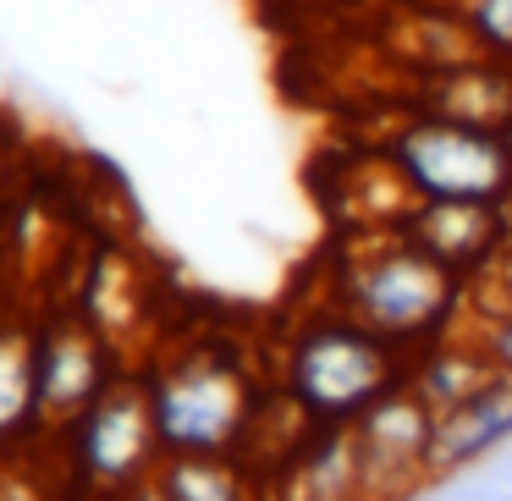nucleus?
Masks as SVG:
<instances>
[{
	"instance_id": "3",
	"label": "nucleus",
	"mask_w": 512,
	"mask_h": 501,
	"mask_svg": "<svg viewBox=\"0 0 512 501\" xmlns=\"http://www.w3.org/2000/svg\"><path fill=\"white\" fill-rule=\"evenodd\" d=\"M408 353L342 314L336 303L298 314L276 353V397L298 408L303 424H353L369 402L402 386Z\"/></svg>"
},
{
	"instance_id": "9",
	"label": "nucleus",
	"mask_w": 512,
	"mask_h": 501,
	"mask_svg": "<svg viewBox=\"0 0 512 501\" xmlns=\"http://www.w3.org/2000/svg\"><path fill=\"white\" fill-rule=\"evenodd\" d=\"M512 446V380L507 375H490L474 397H463L457 408H446L435 419V490L463 479L468 468H479L485 457L507 452Z\"/></svg>"
},
{
	"instance_id": "18",
	"label": "nucleus",
	"mask_w": 512,
	"mask_h": 501,
	"mask_svg": "<svg viewBox=\"0 0 512 501\" xmlns=\"http://www.w3.org/2000/svg\"><path fill=\"white\" fill-rule=\"evenodd\" d=\"M116 501H166V490L149 479V485H138V490H127V496H116Z\"/></svg>"
},
{
	"instance_id": "17",
	"label": "nucleus",
	"mask_w": 512,
	"mask_h": 501,
	"mask_svg": "<svg viewBox=\"0 0 512 501\" xmlns=\"http://www.w3.org/2000/svg\"><path fill=\"white\" fill-rule=\"evenodd\" d=\"M0 501H61V490L50 485V474L34 463H0Z\"/></svg>"
},
{
	"instance_id": "6",
	"label": "nucleus",
	"mask_w": 512,
	"mask_h": 501,
	"mask_svg": "<svg viewBox=\"0 0 512 501\" xmlns=\"http://www.w3.org/2000/svg\"><path fill=\"white\" fill-rule=\"evenodd\" d=\"M353 457H358V496L364 501H419L435 490V413L408 386L369 402L353 424Z\"/></svg>"
},
{
	"instance_id": "13",
	"label": "nucleus",
	"mask_w": 512,
	"mask_h": 501,
	"mask_svg": "<svg viewBox=\"0 0 512 501\" xmlns=\"http://www.w3.org/2000/svg\"><path fill=\"white\" fill-rule=\"evenodd\" d=\"M424 111L479 122V127H507L512 133V67L474 56L463 67L435 72V83L424 89Z\"/></svg>"
},
{
	"instance_id": "1",
	"label": "nucleus",
	"mask_w": 512,
	"mask_h": 501,
	"mask_svg": "<svg viewBox=\"0 0 512 501\" xmlns=\"http://www.w3.org/2000/svg\"><path fill=\"white\" fill-rule=\"evenodd\" d=\"M325 303L353 314L402 353H419L468 320V281L391 226V232H369L336 259Z\"/></svg>"
},
{
	"instance_id": "5",
	"label": "nucleus",
	"mask_w": 512,
	"mask_h": 501,
	"mask_svg": "<svg viewBox=\"0 0 512 501\" xmlns=\"http://www.w3.org/2000/svg\"><path fill=\"white\" fill-rule=\"evenodd\" d=\"M386 166L413 199L512 204V133L419 111L386 138Z\"/></svg>"
},
{
	"instance_id": "14",
	"label": "nucleus",
	"mask_w": 512,
	"mask_h": 501,
	"mask_svg": "<svg viewBox=\"0 0 512 501\" xmlns=\"http://www.w3.org/2000/svg\"><path fill=\"white\" fill-rule=\"evenodd\" d=\"M155 485L166 501H270L254 463L237 452H166Z\"/></svg>"
},
{
	"instance_id": "11",
	"label": "nucleus",
	"mask_w": 512,
	"mask_h": 501,
	"mask_svg": "<svg viewBox=\"0 0 512 501\" xmlns=\"http://www.w3.org/2000/svg\"><path fill=\"white\" fill-rule=\"evenodd\" d=\"M281 501H364L358 496V457L347 424H309L287 446Z\"/></svg>"
},
{
	"instance_id": "4",
	"label": "nucleus",
	"mask_w": 512,
	"mask_h": 501,
	"mask_svg": "<svg viewBox=\"0 0 512 501\" xmlns=\"http://www.w3.org/2000/svg\"><path fill=\"white\" fill-rule=\"evenodd\" d=\"M160 457L166 452H160L138 369H127L105 397H94L83 413L56 424L39 446V468L61 490V501H116L149 485Z\"/></svg>"
},
{
	"instance_id": "2",
	"label": "nucleus",
	"mask_w": 512,
	"mask_h": 501,
	"mask_svg": "<svg viewBox=\"0 0 512 501\" xmlns=\"http://www.w3.org/2000/svg\"><path fill=\"white\" fill-rule=\"evenodd\" d=\"M144 397L155 419L160 452H237L248 457L254 430L265 419L259 375L237 347L226 342H199L155 353L144 369Z\"/></svg>"
},
{
	"instance_id": "12",
	"label": "nucleus",
	"mask_w": 512,
	"mask_h": 501,
	"mask_svg": "<svg viewBox=\"0 0 512 501\" xmlns=\"http://www.w3.org/2000/svg\"><path fill=\"white\" fill-rule=\"evenodd\" d=\"M496 375L490 369V358L479 353V342L468 336V325H457V331L435 336L430 347H419V353H408V369H402V386L413 391V397L424 402V408L441 419L446 408H457L463 397H474L485 380Z\"/></svg>"
},
{
	"instance_id": "16",
	"label": "nucleus",
	"mask_w": 512,
	"mask_h": 501,
	"mask_svg": "<svg viewBox=\"0 0 512 501\" xmlns=\"http://www.w3.org/2000/svg\"><path fill=\"white\" fill-rule=\"evenodd\" d=\"M468 336L479 342V353L490 358L496 375L512 380V309H496V314H468Z\"/></svg>"
},
{
	"instance_id": "19",
	"label": "nucleus",
	"mask_w": 512,
	"mask_h": 501,
	"mask_svg": "<svg viewBox=\"0 0 512 501\" xmlns=\"http://www.w3.org/2000/svg\"><path fill=\"white\" fill-rule=\"evenodd\" d=\"M507 265H512V248H507Z\"/></svg>"
},
{
	"instance_id": "15",
	"label": "nucleus",
	"mask_w": 512,
	"mask_h": 501,
	"mask_svg": "<svg viewBox=\"0 0 512 501\" xmlns=\"http://www.w3.org/2000/svg\"><path fill=\"white\" fill-rule=\"evenodd\" d=\"M457 23L485 56L512 61V0H457Z\"/></svg>"
},
{
	"instance_id": "7",
	"label": "nucleus",
	"mask_w": 512,
	"mask_h": 501,
	"mask_svg": "<svg viewBox=\"0 0 512 501\" xmlns=\"http://www.w3.org/2000/svg\"><path fill=\"white\" fill-rule=\"evenodd\" d=\"M127 369L133 364L116 347V336H105L83 309H56L45 320H34V386L45 430L67 424L94 397H105Z\"/></svg>"
},
{
	"instance_id": "10",
	"label": "nucleus",
	"mask_w": 512,
	"mask_h": 501,
	"mask_svg": "<svg viewBox=\"0 0 512 501\" xmlns=\"http://www.w3.org/2000/svg\"><path fill=\"white\" fill-rule=\"evenodd\" d=\"M45 435L34 386V320L0 314V463H34Z\"/></svg>"
},
{
	"instance_id": "8",
	"label": "nucleus",
	"mask_w": 512,
	"mask_h": 501,
	"mask_svg": "<svg viewBox=\"0 0 512 501\" xmlns=\"http://www.w3.org/2000/svg\"><path fill=\"white\" fill-rule=\"evenodd\" d=\"M402 237L435 254L446 270L474 287L485 270H496L512 248V204H468V199H413L397 221Z\"/></svg>"
}]
</instances>
